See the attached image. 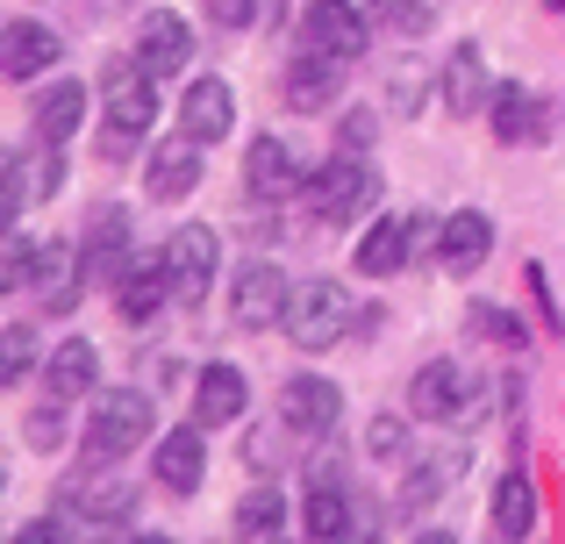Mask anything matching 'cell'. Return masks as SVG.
I'll return each instance as SVG.
<instances>
[{"label":"cell","instance_id":"7402d4cb","mask_svg":"<svg viewBox=\"0 0 565 544\" xmlns=\"http://www.w3.org/2000/svg\"><path fill=\"white\" fill-rule=\"evenodd\" d=\"M79 279H86V266H79V252L72 244H43V258H36V301H43V316H72L79 308Z\"/></svg>","mask_w":565,"mask_h":544},{"label":"cell","instance_id":"4fadbf2b","mask_svg":"<svg viewBox=\"0 0 565 544\" xmlns=\"http://www.w3.org/2000/svg\"><path fill=\"white\" fill-rule=\"evenodd\" d=\"M137 57L158 72V79L186 72L193 65V22H186V14H172V8H151L137 22Z\"/></svg>","mask_w":565,"mask_h":544},{"label":"cell","instance_id":"ffe728a7","mask_svg":"<svg viewBox=\"0 0 565 544\" xmlns=\"http://www.w3.org/2000/svg\"><path fill=\"white\" fill-rule=\"evenodd\" d=\"M308 43L344 57V65L365 57V8L359 0H316V8H308Z\"/></svg>","mask_w":565,"mask_h":544},{"label":"cell","instance_id":"603a6c76","mask_svg":"<svg viewBox=\"0 0 565 544\" xmlns=\"http://www.w3.org/2000/svg\"><path fill=\"white\" fill-rule=\"evenodd\" d=\"M487 100H494V79H487L480 43H458L451 65H444V108L451 115H487Z\"/></svg>","mask_w":565,"mask_h":544},{"label":"cell","instance_id":"9a60e30c","mask_svg":"<svg viewBox=\"0 0 565 544\" xmlns=\"http://www.w3.org/2000/svg\"><path fill=\"white\" fill-rule=\"evenodd\" d=\"M79 266H86L94 287H115V279L129 273V215L122 209H94L86 244H79Z\"/></svg>","mask_w":565,"mask_h":544},{"label":"cell","instance_id":"ee69618b","mask_svg":"<svg viewBox=\"0 0 565 544\" xmlns=\"http://www.w3.org/2000/svg\"><path fill=\"white\" fill-rule=\"evenodd\" d=\"M273 230H279V223H273V215H265V209H258V215H244V237H250V244H265V237H273Z\"/></svg>","mask_w":565,"mask_h":544},{"label":"cell","instance_id":"cb8c5ba5","mask_svg":"<svg viewBox=\"0 0 565 544\" xmlns=\"http://www.w3.org/2000/svg\"><path fill=\"white\" fill-rule=\"evenodd\" d=\"M94 380H100L94 344H86V337H57V351L43 359V387H51L57 402H79V394H94Z\"/></svg>","mask_w":565,"mask_h":544},{"label":"cell","instance_id":"ac0fdd59","mask_svg":"<svg viewBox=\"0 0 565 544\" xmlns=\"http://www.w3.org/2000/svg\"><path fill=\"white\" fill-rule=\"evenodd\" d=\"M230 122H236V94H230V79H193L186 86V100H180V129L193 143H222L230 137Z\"/></svg>","mask_w":565,"mask_h":544},{"label":"cell","instance_id":"277c9868","mask_svg":"<svg viewBox=\"0 0 565 544\" xmlns=\"http://www.w3.org/2000/svg\"><path fill=\"white\" fill-rule=\"evenodd\" d=\"M344 330H351V294L337 279H301L287 301V337L301 351H330L344 344Z\"/></svg>","mask_w":565,"mask_h":544},{"label":"cell","instance_id":"8fae6325","mask_svg":"<svg viewBox=\"0 0 565 544\" xmlns=\"http://www.w3.org/2000/svg\"><path fill=\"white\" fill-rule=\"evenodd\" d=\"M57 186H65V143L36 137V151H14V166H8V223H22V215L36 209L43 194H57Z\"/></svg>","mask_w":565,"mask_h":544},{"label":"cell","instance_id":"7a4b0ae2","mask_svg":"<svg viewBox=\"0 0 565 544\" xmlns=\"http://www.w3.org/2000/svg\"><path fill=\"white\" fill-rule=\"evenodd\" d=\"M151 430H158V416H151V394H137V387H115V394H100V402H94V416H86V437H79V451H86V466H115L122 451L151 445Z\"/></svg>","mask_w":565,"mask_h":544},{"label":"cell","instance_id":"6da1fadb","mask_svg":"<svg viewBox=\"0 0 565 544\" xmlns=\"http://www.w3.org/2000/svg\"><path fill=\"white\" fill-rule=\"evenodd\" d=\"M158 72L143 57H108L100 72V94H108V129H100V158H122L137 151V137L158 122V94H151Z\"/></svg>","mask_w":565,"mask_h":544},{"label":"cell","instance_id":"8d00e7d4","mask_svg":"<svg viewBox=\"0 0 565 544\" xmlns=\"http://www.w3.org/2000/svg\"><path fill=\"white\" fill-rule=\"evenodd\" d=\"M279 430H287V416H279ZM279 430H250V445H244V466H250V473H279V466H287Z\"/></svg>","mask_w":565,"mask_h":544},{"label":"cell","instance_id":"836d02e7","mask_svg":"<svg viewBox=\"0 0 565 544\" xmlns=\"http://www.w3.org/2000/svg\"><path fill=\"white\" fill-rule=\"evenodd\" d=\"M29 365H36V330H29V322L0 330V380H8V387H22Z\"/></svg>","mask_w":565,"mask_h":544},{"label":"cell","instance_id":"7c38bea8","mask_svg":"<svg viewBox=\"0 0 565 544\" xmlns=\"http://www.w3.org/2000/svg\"><path fill=\"white\" fill-rule=\"evenodd\" d=\"M466 466H472V451H458V445L408 459V480H401V516H423V509H437L444 494L466 480Z\"/></svg>","mask_w":565,"mask_h":544},{"label":"cell","instance_id":"d4e9b609","mask_svg":"<svg viewBox=\"0 0 565 544\" xmlns=\"http://www.w3.org/2000/svg\"><path fill=\"white\" fill-rule=\"evenodd\" d=\"M0 65H8V79H36V72H51L57 65V29L8 22V29H0Z\"/></svg>","mask_w":565,"mask_h":544},{"label":"cell","instance_id":"b9f144b4","mask_svg":"<svg viewBox=\"0 0 565 544\" xmlns=\"http://www.w3.org/2000/svg\"><path fill=\"white\" fill-rule=\"evenodd\" d=\"M65 531H72L65 516H36V523H22L14 537H22V544H51V537H65Z\"/></svg>","mask_w":565,"mask_h":544},{"label":"cell","instance_id":"d590c367","mask_svg":"<svg viewBox=\"0 0 565 544\" xmlns=\"http://www.w3.org/2000/svg\"><path fill=\"white\" fill-rule=\"evenodd\" d=\"M466 322H472L480 337H494V344H523V322H515L509 308H487V301H472V308H466Z\"/></svg>","mask_w":565,"mask_h":544},{"label":"cell","instance_id":"74e56055","mask_svg":"<svg viewBox=\"0 0 565 544\" xmlns=\"http://www.w3.org/2000/svg\"><path fill=\"white\" fill-rule=\"evenodd\" d=\"M22 430H29V445H36V451H51L57 437H65V402H57V394H51V402H43L36 416L22 423Z\"/></svg>","mask_w":565,"mask_h":544},{"label":"cell","instance_id":"4dcf8cb0","mask_svg":"<svg viewBox=\"0 0 565 544\" xmlns=\"http://www.w3.org/2000/svg\"><path fill=\"white\" fill-rule=\"evenodd\" d=\"M301 531L316 537V544H337V537L359 531V516H351V502H344L337 488H316V494L301 502Z\"/></svg>","mask_w":565,"mask_h":544},{"label":"cell","instance_id":"44dd1931","mask_svg":"<svg viewBox=\"0 0 565 544\" xmlns=\"http://www.w3.org/2000/svg\"><path fill=\"white\" fill-rule=\"evenodd\" d=\"M458 394H466V373H458V359H429V365H415V380H408V416L451 423L458 408H466Z\"/></svg>","mask_w":565,"mask_h":544},{"label":"cell","instance_id":"3957f363","mask_svg":"<svg viewBox=\"0 0 565 544\" xmlns=\"http://www.w3.org/2000/svg\"><path fill=\"white\" fill-rule=\"evenodd\" d=\"M301 201H308V215H316V223H351V215H365L380 201V172L365 166L359 151H337L330 166L308 172Z\"/></svg>","mask_w":565,"mask_h":544},{"label":"cell","instance_id":"9c48e42d","mask_svg":"<svg viewBox=\"0 0 565 544\" xmlns=\"http://www.w3.org/2000/svg\"><path fill=\"white\" fill-rule=\"evenodd\" d=\"M279 94H287V108H301V115L337 108V100H344V57H330V51H316V43H308V51L287 65Z\"/></svg>","mask_w":565,"mask_h":544},{"label":"cell","instance_id":"60d3db41","mask_svg":"<svg viewBox=\"0 0 565 544\" xmlns=\"http://www.w3.org/2000/svg\"><path fill=\"white\" fill-rule=\"evenodd\" d=\"M429 22H437V0H394V29H408V36H423Z\"/></svg>","mask_w":565,"mask_h":544},{"label":"cell","instance_id":"f546056e","mask_svg":"<svg viewBox=\"0 0 565 544\" xmlns=\"http://www.w3.org/2000/svg\"><path fill=\"white\" fill-rule=\"evenodd\" d=\"M494 531L501 537H530V531H537V488H530L523 473H501V488H494Z\"/></svg>","mask_w":565,"mask_h":544},{"label":"cell","instance_id":"f35d334b","mask_svg":"<svg viewBox=\"0 0 565 544\" xmlns=\"http://www.w3.org/2000/svg\"><path fill=\"white\" fill-rule=\"evenodd\" d=\"M423 94H429V72H423V65L394 72V86H386V100H394L401 115H423Z\"/></svg>","mask_w":565,"mask_h":544},{"label":"cell","instance_id":"f6af8a7d","mask_svg":"<svg viewBox=\"0 0 565 544\" xmlns=\"http://www.w3.org/2000/svg\"><path fill=\"white\" fill-rule=\"evenodd\" d=\"M544 8H552V14H565V0H544Z\"/></svg>","mask_w":565,"mask_h":544},{"label":"cell","instance_id":"5bb4252c","mask_svg":"<svg viewBox=\"0 0 565 544\" xmlns=\"http://www.w3.org/2000/svg\"><path fill=\"white\" fill-rule=\"evenodd\" d=\"M487 252H494V223H487L480 209L444 215V230H437V266L451 273V279H472V273L487 266Z\"/></svg>","mask_w":565,"mask_h":544},{"label":"cell","instance_id":"d6a6232c","mask_svg":"<svg viewBox=\"0 0 565 544\" xmlns=\"http://www.w3.org/2000/svg\"><path fill=\"white\" fill-rule=\"evenodd\" d=\"M365 451H373L380 466H408V459H415L408 423H401V416H373V423H365Z\"/></svg>","mask_w":565,"mask_h":544},{"label":"cell","instance_id":"d6986e66","mask_svg":"<svg viewBox=\"0 0 565 544\" xmlns=\"http://www.w3.org/2000/svg\"><path fill=\"white\" fill-rule=\"evenodd\" d=\"M244 408H250V387H244L236 365H201V373H193V423H201V430H222V423H236Z\"/></svg>","mask_w":565,"mask_h":544},{"label":"cell","instance_id":"83f0119b","mask_svg":"<svg viewBox=\"0 0 565 544\" xmlns=\"http://www.w3.org/2000/svg\"><path fill=\"white\" fill-rule=\"evenodd\" d=\"M29 108H36V137H43V143H65L72 129L86 122V86H79V79H57V86H43Z\"/></svg>","mask_w":565,"mask_h":544},{"label":"cell","instance_id":"7bdbcfd3","mask_svg":"<svg viewBox=\"0 0 565 544\" xmlns=\"http://www.w3.org/2000/svg\"><path fill=\"white\" fill-rule=\"evenodd\" d=\"M344 143H351V151H365V143H373V122H365V115H351V122H344Z\"/></svg>","mask_w":565,"mask_h":544},{"label":"cell","instance_id":"52a82bcc","mask_svg":"<svg viewBox=\"0 0 565 544\" xmlns=\"http://www.w3.org/2000/svg\"><path fill=\"white\" fill-rule=\"evenodd\" d=\"M429 223H437V215H386V223H373V230L359 237V258H351V266H359L365 279L401 273V266H408V258L429 244Z\"/></svg>","mask_w":565,"mask_h":544},{"label":"cell","instance_id":"30bf717a","mask_svg":"<svg viewBox=\"0 0 565 544\" xmlns=\"http://www.w3.org/2000/svg\"><path fill=\"white\" fill-rule=\"evenodd\" d=\"M279 416H287V430L322 437V430H337V416H344V387L322 380V373H294L287 387H279Z\"/></svg>","mask_w":565,"mask_h":544},{"label":"cell","instance_id":"e575fe53","mask_svg":"<svg viewBox=\"0 0 565 544\" xmlns=\"http://www.w3.org/2000/svg\"><path fill=\"white\" fill-rule=\"evenodd\" d=\"M36 244L22 237V230H8V244H0V287H29V279H36Z\"/></svg>","mask_w":565,"mask_h":544},{"label":"cell","instance_id":"484cf974","mask_svg":"<svg viewBox=\"0 0 565 544\" xmlns=\"http://www.w3.org/2000/svg\"><path fill=\"white\" fill-rule=\"evenodd\" d=\"M158 488H172V494H193L207 480V451H201V423L193 430H172V437H158Z\"/></svg>","mask_w":565,"mask_h":544},{"label":"cell","instance_id":"e0dca14e","mask_svg":"<svg viewBox=\"0 0 565 544\" xmlns=\"http://www.w3.org/2000/svg\"><path fill=\"white\" fill-rule=\"evenodd\" d=\"M244 180H250V194H258V201H294L308 186V172H301V158H294L279 137H250Z\"/></svg>","mask_w":565,"mask_h":544},{"label":"cell","instance_id":"1f68e13d","mask_svg":"<svg viewBox=\"0 0 565 544\" xmlns=\"http://www.w3.org/2000/svg\"><path fill=\"white\" fill-rule=\"evenodd\" d=\"M287 531V494L279 488H250L236 502V537H279Z\"/></svg>","mask_w":565,"mask_h":544},{"label":"cell","instance_id":"f1b7e54d","mask_svg":"<svg viewBox=\"0 0 565 544\" xmlns=\"http://www.w3.org/2000/svg\"><path fill=\"white\" fill-rule=\"evenodd\" d=\"M487 122H494V137L501 143H530L537 137V94L530 86H494V100H487Z\"/></svg>","mask_w":565,"mask_h":544},{"label":"cell","instance_id":"ba28073f","mask_svg":"<svg viewBox=\"0 0 565 544\" xmlns=\"http://www.w3.org/2000/svg\"><path fill=\"white\" fill-rule=\"evenodd\" d=\"M65 509L79 523H94V531H122V523L137 516V488H129L122 473L108 480V466H94L86 480H72V488H65Z\"/></svg>","mask_w":565,"mask_h":544},{"label":"cell","instance_id":"2e32d148","mask_svg":"<svg viewBox=\"0 0 565 544\" xmlns=\"http://www.w3.org/2000/svg\"><path fill=\"white\" fill-rule=\"evenodd\" d=\"M193 186H201V143L180 129V143H158L151 166H143V194L158 201V209H172V201H186Z\"/></svg>","mask_w":565,"mask_h":544},{"label":"cell","instance_id":"8992f818","mask_svg":"<svg viewBox=\"0 0 565 544\" xmlns=\"http://www.w3.org/2000/svg\"><path fill=\"white\" fill-rule=\"evenodd\" d=\"M287 301H294L287 273H279V266H265V258H258V266H244V273L230 279V322H236V330H250V337H258V330H273V322H287Z\"/></svg>","mask_w":565,"mask_h":544},{"label":"cell","instance_id":"5b68a950","mask_svg":"<svg viewBox=\"0 0 565 544\" xmlns=\"http://www.w3.org/2000/svg\"><path fill=\"white\" fill-rule=\"evenodd\" d=\"M215 266H222V237L207 223H180L166 244V273H172V301L180 308H201L207 287H215Z\"/></svg>","mask_w":565,"mask_h":544},{"label":"cell","instance_id":"ab89813d","mask_svg":"<svg viewBox=\"0 0 565 544\" xmlns=\"http://www.w3.org/2000/svg\"><path fill=\"white\" fill-rule=\"evenodd\" d=\"M201 8H207L215 29H250L258 22V0H201Z\"/></svg>","mask_w":565,"mask_h":544},{"label":"cell","instance_id":"4316f807","mask_svg":"<svg viewBox=\"0 0 565 544\" xmlns=\"http://www.w3.org/2000/svg\"><path fill=\"white\" fill-rule=\"evenodd\" d=\"M166 301H172V273H166V258H151V266H129L122 279H115V308H122L129 322H151Z\"/></svg>","mask_w":565,"mask_h":544}]
</instances>
